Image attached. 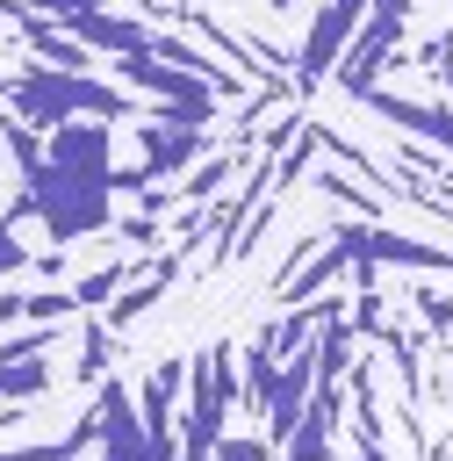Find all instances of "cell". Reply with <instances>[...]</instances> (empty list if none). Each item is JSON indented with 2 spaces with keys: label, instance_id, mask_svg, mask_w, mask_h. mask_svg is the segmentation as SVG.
I'll return each mask as SVG.
<instances>
[{
  "label": "cell",
  "instance_id": "obj_2",
  "mask_svg": "<svg viewBox=\"0 0 453 461\" xmlns=\"http://www.w3.org/2000/svg\"><path fill=\"white\" fill-rule=\"evenodd\" d=\"M237 403V367L230 353H194L187 367V418H180V461H216V439H223V418Z\"/></svg>",
  "mask_w": 453,
  "mask_h": 461
},
{
  "label": "cell",
  "instance_id": "obj_8",
  "mask_svg": "<svg viewBox=\"0 0 453 461\" xmlns=\"http://www.w3.org/2000/svg\"><path fill=\"white\" fill-rule=\"evenodd\" d=\"M410 303H417V317H424V331H431V339H453V288L417 281V288H410Z\"/></svg>",
  "mask_w": 453,
  "mask_h": 461
},
{
  "label": "cell",
  "instance_id": "obj_11",
  "mask_svg": "<svg viewBox=\"0 0 453 461\" xmlns=\"http://www.w3.org/2000/svg\"><path fill=\"white\" fill-rule=\"evenodd\" d=\"M29 7H43V0H29Z\"/></svg>",
  "mask_w": 453,
  "mask_h": 461
},
{
  "label": "cell",
  "instance_id": "obj_3",
  "mask_svg": "<svg viewBox=\"0 0 453 461\" xmlns=\"http://www.w3.org/2000/svg\"><path fill=\"white\" fill-rule=\"evenodd\" d=\"M115 79H122V86H144L158 108L194 115V122H209V115H216V101H223V86H216V79H201V72H187V65L158 58V50H122V58H115Z\"/></svg>",
  "mask_w": 453,
  "mask_h": 461
},
{
  "label": "cell",
  "instance_id": "obj_7",
  "mask_svg": "<svg viewBox=\"0 0 453 461\" xmlns=\"http://www.w3.org/2000/svg\"><path fill=\"white\" fill-rule=\"evenodd\" d=\"M381 122H403L410 137H424V144H439L446 158H453V108H431V101H410V94H388V86H367L360 94Z\"/></svg>",
  "mask_w": 453,
  "mask_h": 461
},
{
  "label": "cell",
  "instance_id": "obj_1",
  "mask_svg": "<svg viewBox=\"0 0 453 461\" xmlns=\"http://www.w3.org/2000/svg\"><path fill=\"white\" fill-rule=\"evenodd\" d=\"M0 101H7L22 122H36V130L79 122V115H129V122L144 115L137 94L108 86V79H86V72H65V65H29V72H14V79L0 86Z\"/></svg>",
  "mask_w": 453,
  "mask_h": 461
},
{
  "label": "cell",
  "instance_id": "obj_10",
  "mask_svg": "<svg viewBox=\"0 0 453 461\" xmlns=\"http://www.w3.org/2000/svg\"><path fill=\"white\" fill-rule=\"evenodd\" d=\"M360 461H388V454H381V439H360Z\"/></svg>",
  "mask_w": 453,
  "mask_h": 461
},
{
  "label": "cell",
  "instance_id": "obj_6",
  "mask_svg": "<svg viewBox=\"0 0 453 461\" xmlns=\"http://www.w3.org/2000/svg\"><path fill=\"white\" fill-rule=\"evenodd\" d=\"M360 22H367V0H324L316 7L309 36H302V86H324L338 72V50L360 36Z\"/></svg>",
  "mask_w": 453,
  "mask_h": 461
},
{
  "label": "cell",
  "instance_id": "obj_5",
  "mask_svg": "<svg viewBox=\"0 0 453 461\" xmlns=\"http://www.w3.org/2000/svg\"><path fill=\"white\" fill-rule=\"evenodd\" d=\"M93 411H101V432H93V461H173V454H158L151 447V432H144V411H137V396L129 389H101L93 396Z\"/></svg>",
  "mask_w": 453,
  "mask_h": 461
},
{
  "label": "cell",
  "instance_id": "obj_9",
  "mask_svg": "<svg viewBox=\"0 0 453 461\" xmlns=\"http://www.w3.org/2000/svg\"><path fill=\"white\" fill-rule=\"evenodd\" d=\"M216 461H273V439L266 432H223L216 439Z\"/></svg>",
  "mask_w": 453,
  "mask_h": 461
},
{
  "label": "cell",
  "instance_id": "obj_4",
  "mask_svg": "<svg viewBox=\"0 0 453 461\" xmlns=\"http://www.w3.org/2000/svg\"><path fill=\"white\" fill-rule=\"evenodd\" d=\"M403 22H410V0H367V22H360V36H352L345 58H338V86H345V94L381 86V65H388V50L403 43Z\"/></svg>",
  "mask_w": 453,
  "mask_h": 461
}]
</instances>
